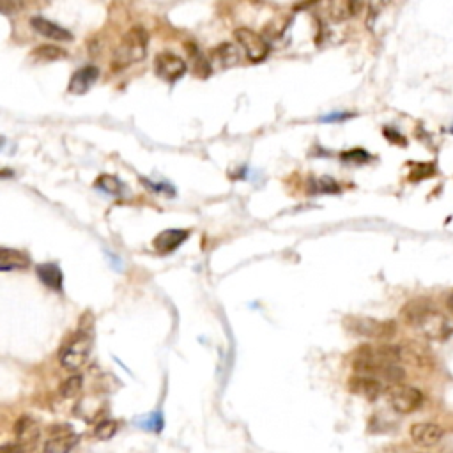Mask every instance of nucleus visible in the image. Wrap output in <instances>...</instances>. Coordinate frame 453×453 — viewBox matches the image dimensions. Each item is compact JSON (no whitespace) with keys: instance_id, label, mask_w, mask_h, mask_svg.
Wrapping results in <instances>:
<instances>
[{"instance_id":"bb28decb","label":"nucleus","mask_w":453,"mask_h":453,"mask_svg":"<svg viewBox=\"0 0 453 453\" xmlns=\"http://www.w3.org/2000/svg\"><path fill=\"white\" fill-rule=\"evenodd\" d=\"M24 8V0H0V12L2 15H12Z\"/></svg>"},{"instance_id":"6ab92c4d","label":"nucleus","mask_w":453,"mask_h":453,"mask_svg":"<svg viewBox=\"0 0 453 453\" xmlns=\"http://www.w3.org/2000/svg\"><path fill=\"white\" fill-rule=\"evenodd\" d=\"M215 57L218 59V62H222L223 66H225V68L234 66V64L239 60L238 50H236V46H232V44H222L220 48H216Z\"/></svg>"},{"instance_id":"473e14b6","label":"nucleus","mask_w":453,"mask_h":453,"mask_svg":"<svg viewBox=\"0 0 453 453\" xmlns=\"http://www.w3.org/2000/svg\"><path fill=\"white\" fill-rule=\"evenodd\" d=\"M2 143H4V140H2V139H0V145H2Z\"/></svg>"},{"instance_id":"72a5a7b5","label":"nucleus","mask_w":453,"mask_h":453,"mask_svg":"<svg viewBox=\"0 0 453 453\" xmlns=\"http://www.w3.org/2000/svg\"><path fill=\"white\" fill-rule=\"evenodd\" d=\"M452 133H453V130H452Z\"/></svg>"},{"instance_id":"a211bd4d","label":"nucleus","mask_w":453,"mask_h":453,"mask_svg":"<svg viewBox=\"0 0 453 453\" xmlns=\"http://www.w3.org/2000/svg\"><path fill=\"white\" fill-rule=\"evenodd\" d=\"M94 186L112 197H123L127 191L123 181L117 179L116 175H100V177L96 179Z\"/></svg>"},{"instance_id":"2eb2a0df","label":"nucleus","mask_w":453,"mask_h":453,"mask_svg":"<svg viewBox=\"0 0 453 453\" xmlns=\"http://www.w3.org/2000/svg\"><path fill=\"white\" fill-rule=\"evenodd\" d=\"M16 438H18V445H28L32 446L39 439V427L32 418L24 416L16 422Z\"/></svg>"},{"instance_id":"f8f14e48","label":"nucleus","mask_w":453,"mask_h":453,"mask_svg":"<svg viewBox=\"0 0 453 453\" xmlns=\"http://www.w3.org/2000/svg\"><path fill=\"white\" fill-rule=\"evenodd\" d=\"M190 232L183 231V229H168V231L159 232L152 241V247L159 254H170L175 248H179L188 239Z\"/></svg>"},{"instance_id":"dca6fc26","label":"nucleus","mask_w":453,"mask_h":453,"mask_svg":"<svg viewBox=\"0 0 453 453\" xmlns=\"http://www.w3.org/2000/svg\"><path fill=\"white\" fill-rule=\"evenodd\" d=\"M30 264L27 255L24 251L9 250V248H0V271L24 269Z\"/></svg>"},{"instance_id":"f3484780","label":"nucleus","mask_w":453,"mask_h":453,"mask_svg":"<svg viewBox=\"0 0 453 453\" xmlns=\"http://www.w3.org/2000/svg\"><path fill=\"white\" fill-rule=\"evenodd\" d=\"M37 276H39L41 282L48 287V289L53 290H60L62 289V271L57 264L53 263H46V264H39L37 266Z\"/></svg>"},{"instance_id":"f03ea898","label":"nucleus","mask_w":453,"mask_h":453,"mask_svg":"<svg viewBox=\"0 0 453 453\" xmlns=\"http://www.w3.org/2000/svg\"><path fill=\"white\" fill-rule=\"evenodd\" d=\"M402 319L430 342H446L453 335V321L425 301H411L402 308Z\"/></svg>"},{"instance_id":"4be33fe9","label":"nucleus","mask_w":453,"mask_h":453,"mask_svg":"<svg viewBox=\"0 0 453 453\" xmlns=\"http://www.w3.org/2000/svg\"><path fill=\"white\" fill-rule=\"evenodd\" d=\"M117 429H119L117 422H112V420H105V422H100L98 425H96L94 436L98 439H101V441H108V439L116 436Z\"/></svg>"},{"instance_id":"ddd939ff","label":"nucleus","mask_w":453,"mask_h":453,"mask_svg":"<svg viewBox=\"0 0 453 453\" xmlns=\"http://www.w3.org/2000/svg\"><path fill=\"white\" fill-rule=\"evenodd\" d=\"M100 78V69L94 66H85L75 71V75L69 80V92L71 94H85L92 85L96 84V80Z\"/></svg>"},{"instance_id":"7c9ffc66","label":"nucleus","mask_w":453,"mask_h":453,"mask_svg":"<svg viewBox=\"0 0 453 453\" xmlns=\"http://www.w3.org/2000/svg\"><path fill=\"white\" fill-rule=\"evenodd\" d=\"M349 114H333L330 117H324V123H330V121H337V119H349Z\"/></svg>"},{"instance_id":"2f4dec72","label":"nucleus","mask_w":453,"mask_h":453,"mask_svg":"<svg viewBox=\"0 0 453 453\" xmlns=\"http://www.w3.org/2000/svg\"><path fill=\"white\" fill-rule=\"evenodd\" d=\"M448 308H450V312L453 314V292L450 294V298H448Z\"/></svg>"},{"instance_id":"9d476101","label":"nucleus","mask_w":453,"mask_h":453,"mask_svg":"<svg viewBox=\"0 0 453 453\" xmlns=\"http://www.w3.org/2000/svg\"><path fill=\"white\" fill-rule=\"evenodd\" d=\"M347 386H349V391L358 397L366 398V400L374 402L378 400L379 397L384 391V386H382V381L375 378H370V375H362V374H354L353 378L347 381Z\"/></svg>"},{"instance_id":"c756f323","label":"nucleus","mask_w":453,"mask_h":453,"mask_svg":"<svg viewBox=\"0 0 453 453\" xmlns=\"http://www.w3.org/2000/svg\"><path fill=\"white\" fill-rule=\"evenodd\" d=\"M0 453H24L20 445H4L0 446Z\"/></svg>"},{"instance_id":"0eeeda50","label":"nucleus","mask_w":453,"mask_h":453,"mask_svg":"<svg viewBox=\"0 0 453 453\" xmlns=\"http://www.w3.org/2000/svg\"><path fill=\"white\" fill-rule=\"evenodd\" d=\"M234 37L251 62H263L267 57V53H269V44H267V41L264 39L260 34L251 30V28H236Z\"/></svg>"},{"instance_id":"aec40b11","label":"nucleus","mask_w":453,"mask_h":453,"mask_svg":"<svg viewBox=\"0 0 453 453\" xmlns=\"http://www.w3.org/2000/svg\"><path fill=\"white\" fill-rule=\"evenodd\" d=\"M82 386H84V378L82 375H73V378L66 379L64 384L60 386V395L64 398L76 397L82 391Z\"/></svg>"},{"instance_id":"393cba45","label":"nucleus","mask_w":453,"mask_h":453,"mask_svg":"<svg viewBox=\"0 0 453 453\" xmlns=\"http://www.w3.org/2000/svg\"><path fill=\"white\" fill-rule=\"evenodd\" d=\"M430 174H434L432 163H411L409 177L413 181L427 179V177H430Z\"/></svg>"},{"instance_id":"6e6552de","label":"nucleus","mask_w":453,"mask_h":453,"mask_svg":"<svg viewBox=\"0 0 453 453\" xmlns=\"http://www.w3.org/2000/svg\"><path fill=\"white\" fill-rule=\"evenodd\" d=\"M78 434L73 430L71 425L60 423L50 429L46 443H44V452L46 453H71V450L78 445Z\"/></svg>"},{"instance_id":"412c9836","label":"nucleus","mask_w":453,"mask_h":453,"mask_svg":"<svg viewBox=\"0 0 453 453\" xmlns=\"http://www.w3.org/2000/svg\"><path fill=\"white\" fill-rule=\"evenodd\" d=\"M34 57L39 60H57V59H64V57H66V52L60 50V48L52 46V44H44V46H39L34 50Z\"/></svg>"},{"instance_id":"4468645a","label":"nucleus","mask_w":453,"mask_h":453,"mask_svg":"<svg viewBox=\"0 0 453 453\" xmlns=\"http://www.w3.org/2000/svg\"><path fill=\"white\" fill-rule=\"evenodd\" d=\"M32 28L39 34V36L48 37V39L53 41H71L73 34L69 30H66L60 25L53 24V21L46 20V18H32L30 20Z\"/></svg>"},{"instance_id":"c85d7f7f","label":"nucleus","mask_w":453,"mask_h":453,"mask_svg":"<svg viewBox=\"0 0 453 453\" xmlns=\"http://www.w3.org/2000/svg\"><path fill=\"white\" fill-rule=\"evenodd\" d=\"M384 135H386V139L390 140V142L398 143V145H406V139H404V136H402L400 133L393 132V130H386Z\"/></svg>"},{"instance_id":"423d86ee","label":"nucleus","mask_w":453,"mask_h":453,"mask_svg":"<svg viewBox=\"0 0 453 453\" xmlns=\"http://www.w3.org/2000/svg\"><path fill=\"white\" fill-rule=\"evenodd\" d=\"M423 400H425L423 393L414 386L397 382V384H391L390 390H388L390 406L400 414H411L418 411L422 407Z\"/></svg>"},{"instance_id":"f257e3e1","label":"nucleus","mask_w":453,"mask_h":453,"mask_svg":"<svg viewBox=\"0 0 453 453\" xmlns=\"http://www.w3.org/2000/svg\"><path fill=\"white\" fill-rule=\"evenodd\" d=\"M402 347L384 344V346H362L353 356V368L356 374L370 375L379 381H390L397 384L406 378V370L400 366Z\"/></svg>"},{"instance_id":"a878e982","label":"nucleus","mask_w":453,"mask_h":453,"mask_svg":"<svg viewBox=\"0 0 453 453\" xmlns=\"http://www.w3.org/2000/svg\"><path fill=\"white\" fill-rule=\"evenodd\" d=\"M342 159L344 161H347V163L359 165V163H365V161H368L370 154L366 151H363V149H353V151H349V152H344Z\"/></svg>"},{"instance_id":"5701e85b","label":"nucleus","mask_w":453,"mask_h":453,"mask_svg":"<svg viewBox=\"0 0 453 453\" xmlns=\"http://www.w3.org/2000/svg\"><path fill=\"white\" fill-rule=\"evenodd\" d=\"M363 8V0H342L338 8V18H353L358 15Z\"/></svg>"},{"instance_id":"1a4fd4ad","label":"nucleus","mask_w":453,"mask_h":453,"mask_svg":"<svg viewBox=\"0 0 453 453\" xmlns=\"http://www.w3.org/2000/svg\"><path fill=\"white\" fill-rule=\"evenodd\" d=\"M154 71L159 78L167 80V82H175L186 73V62L175 53L163 52L156 57Z\"/></svg>"},{"instance_id":"39448f33","label":"nucleus","mask_w":453,"mask_h":453,"mask_svg":"<svg viewBox=\"0 0 453 453\" xmlns=\"http://www.w3.org/2000/svg\"><path fill=\"white\" fill-rule=\"evenodd\" d=\"M92 349V337L89 331L80 330L69 338L60 350V363L64 368L78 370L85 365Z\"/></svg>"},{"instance_id":"7ed1b4c3","label":"nucleus","mask_w":453,"mask_h":453,"mask_svg":"<svg viewBox=\"0 0 453 453\" xmlns=\"http://www.w3.org/2000/svg\"><path fill=\"white\" fill-rule=\"evenodd\" d=\"M148 43V32L143 30L142 27H133L132 30H127L121 39L119 46L116 48V53H114V59H112V69L119 71V69L133 66V64L145 59Z\"/></svg>"},{"instance_id":"20e7f679","label":"nucleus","mask_w":453,"mask_h":453,"mask_svg":"<svg viewBox=\"0 0 453 453\" xmlns=\"http://www.w3.org/2000/svg\"><path fill=\"white\" fill-rule=\"evenodd\" d=\"M346 328L350 333L372 340H390L397 333V324L393 321H378V319L358 317V315L347 317Z\"/></svg>"},{"instance_id":"9b49d317","label":"nucleus","mask_w":453,"mask_h":453,"mask_svg":"<svg viewBox=\"0 0 453 453\" xmlns=\"http://www.w3.org/2000/svg\"><path fill=\"white\" fill-rule=\"evenodd\" d=\"M409 436L414 445L423 446V448H430V446H436L438 443H441L443 436H445V430H443L438 423L420 422L411 425Z\"/></svg>"},{"instance_id":"b1692460","label":"nucleus","mask_w":453,"mask_h":453,"mask_svg":"<svg viewBox=\"0 0 453 453\" xmlns=\"http://www.w3.org/2000/svg\"><path fill=\"white\" fill-rule=\"evenodd\" d=\"M136 423H139L140 429L151 430V432H159V430L163 429V418H161L159 413H152L149 414V416L140 418Z\"/></svg>"},{"instance_id":"cd10ccee","label":"nucleus","mask_w":453,"mask_h":453,"mask_svg":"<svg viewBox=\"0 0 453 453\" xmlns=\"http://www.w3.org/2000/svg\"><path fill=\"white\" fill-rule=\"evenodd\" d=\"M317 186H319V190L324 191V193H337V191H338L337 183H335L331 177H328V175H324V177H321V179H319Z\"/></svg>"}]
</instances>
